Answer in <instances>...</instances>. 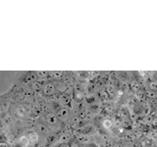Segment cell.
Wrapping results in <instances>:
<instances>
[{
  "mask_svg": "<svg viewBox=\"0 0 157 147\" xmlns=\"http://www.w3.org/2000/svg\"><path fill=\"white\" fill-rule=\"evenodd\" d=\"M44 120H45V124L49 126L50 130H60L62 127V123L59 121L56 114L54 112L47 113L44 116Z\"/></svg>",
  "mask_w": 157,
  "mask_h": 147,
  "instance_id": "6da1fadb",
  "label": "cell"
},
{
  "mask_svg": "<svg viewBox=\"0 0 157 147\" xmlns=\"http://www.w3.org/2000/svg\"><path fill=\"white\" fill-rule=\"evenodd\" d=\"M29 112H31V110H29V105L16 104V105H14V111L12 115L16 118H25L26 116H28Z\"/></svg>",
  "mask_w": 157,
  "mask_h": 147,
  "instance_id": "7a4b0ae2",
  "label": "cell"
},
{
  "mask_svg": "<svg viewBox=\"0 0 157 147\" xmlns=\"http://www.w3.org/2000/svg\"><path fill=\"white\" fill-rule=\"evenodd\" d=\"M36 131L38 134H42V135H48L51 134V130L49 129V126L45 124V122H41V121H37L36 123Z\"/></svg>",
  "mask_w": 157,
  "mask_h": 147,
  "instance_id": "3957f363",
  "label": "cell"
},
{
  "mask_svg": "<svg viewBox=\"0 0 157 147\" xmlns=\"http://www.w3.org/2000/svg\"><path fill=\"white\" fill-rule=\"evenodd\" d=\"M56 116L62 124H67L70 122V112L67 108H61L56 112Z\"/></svg>",
  "mask_w": 157,
  "mask_h": 147,
  "instance_id": "277c9868",
  "label": "cell"
},
{
  "mask_svg": "<svg viewBox=\"0 0 157 147\" xmlns=\"http://www.w3.org/2000/svg\"><path fill=\"white\" fill-rule=\"evenodd\" d=\"M42 93L45 96H52L56 92V88L54 86V83L51 81H47L45 85L42 86Z\"/></svg>",
  "mask_w": 157,
  "mask_h": 147,
  "instance_id": "5b68a950",
  "label": "cell"
},
{
  "mask_svg": "<svg viewBox=\"0 0 157 147\" xmlns=\"http://www.w3.org/2000/svg\"><path fill=\"white\" fill-rule=\"evenodd\" d=\"M72 137H73V135H72L71 132L67 131V132H65V134H63L60 135V137L58 138L57 142H58V143H61V144H66L72 139Z\"/></svg>",
  "mask_w": 157,
  "mask_h": 147,
  "instance_id": "8992f818",
  "label": "cell"
},
{
  "mask_svg": "<svg viewBox=\"0 0 157 147\" xmlns=\"http://www.w3.org/2000/svg\"><path fill=\"white\" fill-rule=\"evenodd\" d=\"M28 138L29 140V143L36 144V143H37L38 140H39V134H37L36 130H31V131L29 132V134H28Z\"/></svg>",
  "mask_w": 157,
  "mask_h": 147,
  "instance_id": "52a82bcc",
  "label": "cell"
},
{
  "mask_svg": "<svg viewBox=\"0 0 157 147\" xmlns=\"http://www.w3.org/2000/svg\"><path fill=\"white\" fill-rule=\"evenodd\" d=\"M77 141L80 144H86L88 145L90 143V137L86 134H80L77 136Z\"/></svg>",
  "mask_w": 157,
  "mask_h": 147,
  "instance_id": "ba28073f",
  "label": "cell"
},
{
  "mask_svg": "<svg viewBox=\"0 0 157 147\" xmlns=\"http://www.w3.org/2000/svg\"><path fill=\"white\" fill-rule=\"evenodd\" d=\"M42 86H43V85L41 83V81H33L31 83V85H29V87H31V89L33 91H39V90H41Z\"/></svg>",
  "mask_w": 157,
  "mask_h": 147,
  "instance_id": "9c48e42d",
  "label": "cell"
},
{
  "mask_svg": "<svg viewBox=\"0 0 157 147\" xmlns=\"http://www.w3.org/2000/svg\"><path fill=\"white\" fill-rule=\"evenodd\" d=\"M144 97L145 98H148V99H155L157 97V93L154 91H151V90H145L144 91Z\"/></svg>",
  "mask_w": 157,
  "mask_h": 147,
  "instance_id": "30bf717a",
  "label": "cell"
},
{
  "mask_svg": "<svg viewBox=\"0 0 157 147\" xmlns=\"http://www.w3.org/2000/svg\"><path fill=\"white\" fill-rule=\"evenodd\" d=\"M99 97H100V99L102 101H108V100H109V98H110L109 94H108L106 90H101L99 92Z\"/></svg>",
  "mask_w": 157,
  "mask_h": 147,
  "instance_id": "8fae6325",
  "label": "cell"
},
{
  "mask_svg": "<svg viewBox=\"0 0 157 147\" xmlns=\"http://www.w3.org/2000/svg\"><path fill=\"white\" fill-rule=\"evenodd\" d=\"M148 87L149 90L157 92V81H152L148 83Z\"/></svg>",
  "mask_w": 157,
  "mask_h": 147,
  "instance_id": "7c38bea8",
  "label": "cell"
},
{
  "mask_svg": "<svg viewBox=\"0 0 157 147\" xmlns=\"http://www.w3.org/2000/svg\"><path fill=\"white\" fill-rule=\"evenodd\" d=\"M112 125H113V123H112V121L109 120V119L104 120V121H103V123H102L103 127H104V129H106V130H109L110 127L112 126Z\"/></svg>",
  "mask_w": 157,
  "mask_h": 147,
  "instance_id": "4fadbf2b",
  "label": "cell"
},
{
  "mask_svg": "<svg viewBox=\"0 0 157 147\" xmlns=\"http://www.w3.org/2000/svg\"><path fill=\"white\" fill-rule=\"evenodd\" d=\"M81 121H82V120H81L80 118H78V116H77V117H74L70 122H71V124H72L74 126H78V124H80Z\"/></svg>",
  "mask_w": 157,
  "mask_h": 147,
  "instance_id": "5bb4252c",
  "label": "cell"
},
{
  "mask_svg": "<svg viewBox=\"0 0 157 147\" xmlns=\"http://www.w3.org/2000/svg\"><path fill=\"white\" fill-rule=\"evenodd\" d=\"M125 138L127 140H129V141H132V140L136 139V137H135V135H134L132 132H127V134H125Z\"/></svg>",
  "mask_w": 157,
  "mask_h": 147,
  "instance_id": "9a60e30c",
  "label": "cell"
},
{
  "mask_svg": "<svg viewBox=\"0 0 157 147\" xmlns=\"http://www.w3.org/2000/svg\"><path fill=\"white\" fill-rule=\"evenodd\" d=\"M52 74H53V75H51V76H52L53 78H56V80H59V78L63 77V74H64V73H63V72H53Z\"/></svg>",
  "mask_w": 157,
  "mask_h": 147,
  "instance_id": "2e32d148",
  "label": "cell"
},
{
  "mask_svg": "<svg viewBox=\"0 0 157 147\" xmlns=\"http://www.w3.org/2000/svg\"><path fill=\"white\" fill-rule=\"evenodd\" d=\"M131 88H132V89H134L135 91L140 90V85H139V83H137L136 81H132V82H131Z\"/></svg>",
  "mask_w": 157,
  "mask_h": 147,
  "instance_id": "e0dca14e",
  "label": "cell"
},
{
  "mask_svg": "<svg viewBox=\"0 0 157 147\" xmlns=\"http://www.w3.org/2000/svg\"><path fill=\"white\" fill-rule=\"evenodd\" d=\"M103 147H114V143H113L112 140L107 139L104 141V143H103Z\"/></svg>",
  "mask_w": 157,
  "mask_h": 147,
  "instance_id": "ac0fdd59",
  "label": "cell"
},
{
  "mask_svg": "<svg viewBox=\"0 0 157 147\" xmlns=\"http://www.w3.org/2000/svg\"><path fill=\"white\" fill-rule=\"evenodd\" d=\"M136 96L139 98V99H144V98H145L144 97V91H141V90H137L136 91Z\"/></svg>",
  "mask_w": 157,
  "mask_h": 147,
  "instance_id": "d6986e66",
  "label": "cell"
},
{
  "mask_svg": "<svg viewBox=\"0 0 157 147\" xmlns=\"http://www.w3.org/2000/svg\"><path fill=\"white\" fill-rule=\"evenodd\" d=\"M46 72H36V77H41V78H43V77H45L47 75H46Z\"/></svg>",
  "mask_w": 157,
  "mask_h": 147,
  "instance_id": "ffe728a7",
  "label": "cell"
},
{
  "mask_svg": "<svg viewBox=\"0 0 157 147\" xmlns=\"http://www.w3.org/2000/svg\"><path fill=\"white\" fill-rule=\"evenodd\" d=\"M132 134H134L136 138H140L141 135H142V132L140 130H135L134 132H132Z\"/></svg>",
  "mask_w": 157,
  "mask_h": 147,
  "instance_id": "44dd1931",
  "label": "cell"
},
{
  "mask_svg": "<svg viewBox=\"0 0 157 147\" xmlns=\"http://www.w3.org/2000/svg\"><path fill=\"white\" fill-rule=\"evenodd\" d=\"M69 146H70V147H81L80 143H78V141H73L71 143V145H69Z\"/></svg>",
  "mask_w": 157,
  "mask_h": 147,
  "instance_id": "7402d4cb",
  "label": "cell"
},
{
  "mask_svg": "<svg viewBox=\"0 0 157 147\" xmlns=\"http://www.w3.org/2000/svg\"><path fill=\"white\" fill-rule=\"evenodd\" d=\"M151 125L153 126L154 129H157V118H155V119L152 120V122H151Z\"/></svg>",
  "mask_w": 157,
  "mask_h": 147,
  "instance_id": "603a6c76",
  "label": "cell"
},
{
  "mask_svg": "<svg viewBox=\"0 0 157 147\" xmlns=\"http://www.w3.org/2000/svg\"><path fill=\"white\" fill-rule=\"evenodd\" d=\"M152 134H153L154 137H157V130H156V129L152 130Z\"/></svg>",
  "mask_w": 157,
  "mask_h": 147,
  "instance_id": "cb8c5ba5",
  "label": "cell"
},
{
  "mask_svg": "<svg viewBox=\"0 0 157 147\" xmlns=\"http://www.w3.org/2000/svg\"><path fill=\"white\" fill-rule=\"evenodd\" d=\"M153 115H154L155 118H157V110H155V111L153 112Z\"/></svg>",
  "mask_w": 157,
  "mask_h": 147,
  "instance_id": "d4e9b609",
  "label": "cell"
}]
</instances>
